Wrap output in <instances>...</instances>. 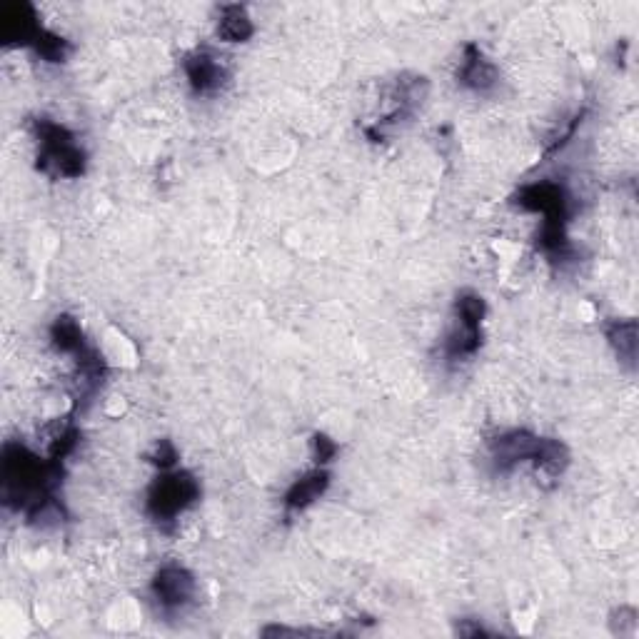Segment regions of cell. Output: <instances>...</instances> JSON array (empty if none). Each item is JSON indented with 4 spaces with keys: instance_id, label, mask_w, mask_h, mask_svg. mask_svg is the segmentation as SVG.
I'll use <instances>...</instances> for the list:
<instances>
[{
    "instance_id": "14",
    "label": "cell",
    "mask_w": 639,
    "mask_h": 639,
    "mask_svg": "<svg viewBox=\"0 0 639 639\" xmlns=\"http://www.w3.org/2000/svg\"><path fill=\"white\" fill-rule=\"evenodd\" d=\"M33 50L38 53L40 60H45V63H65V58L70 55L73 45H70L63 35L43 28V33H40L38 40L33 43Z\"/></svg>"
},
{
    "instance_id": "15",
    "label": "cell",
    "mask_w": 639,
    "mask_h": 639,
    "mask_svg": "<svg viewBox=\"0 0 639 639\" xmlns=\"http://www.w3.org/2000/svg\"><path fill=\"white\" fill-rule=\"evenodd\" d=\"M585 115H587V110L580 108L575 115H572L570 120H567L565 125H560V128H557L555 133H552L550 138H547L545 153H542V158L552 160L557 153H562V150H565L567 145H570V140L575 138L577 128H580V125H582V120H585Z\"/></svg>"
},
{
    "instance_id": "5",
    "label": "cell",
    "mask_w": 639,
    "mask_h": 639,
    "mask_svg": "<svg viewBox=\"0 0 639 639\" xmlns=\"http://www.w3.org/2000/svg\"><path fill=\"white\" fill-rule=\"evenodd\" d=\"M150 592L165 612H178L195 600L198 582L188 567L163 565L150 582Z\"/></svg>"
},
{
    "instance_id": "2",
    "label": "cell",
    "mask_w": 639,
    "mask_h": 639,
    "mask_svg": "<svg viewBox=\"0 0 639 639\" xmlns=\"http://www.w3.org/2000/svg\"><path fill=\"white\" fill-rule=\"evenodd\" d=\"M33 138L38 143V170L50 178L75 180L85 173L88 155L80 148L75 135L65 125L48 118H35L30 123Z\"/></svg>"
},
{
    "instance_id": "4",
    "label": "cell",
    "mask_w": 639,
    "mask_h": 639,
    "mask_svg": "<svg viewBox=\"0 0 639 639\" xmlns=\"http://www.w3.org/2000/svg\"><path fill=\"white\" fill-rule=\"evenodd\" d=\"M542 440L545 437L517 427V430H505L492 437V440H487V450H490V460L495 470L505 475V472H512L517 465H522V462L535 465L537 455L542 450Z\"/></svg>"
},
{
    "instance_id": "7",
    "label": "cell",
    "mask_w": 639,
    "mask_h": 639,
    "mask_svg": "<svg viewBox=\"0 0 639 639\" xmlns=\"http://www.w3.org/2000/svg\"><path fill=\"white\" fill-rule=\"evenodd\" d=\"M40 33H43V23H40L33 5H5L3 13H0V38H3V45H28V48H33Z\"/></svg>"
},
{
    "instance_id": "19",
    "label": "cell",
    "mask_w": 639,
    "mask_h": 639,
    "mask_svg": "<svg viewBox=\"0 0 639 639\" xmlns=\"http://www.w3.org/2000/svg\"><path fill=\"white\" fill-rule=\"evenodd\" d=\"M457 635L460 637H482V635H490L482 625L472 622V625H457Z\"/></svg>"
},
{
    "instance_id": "9",
    "label": "cell",
    "mask_w": 639,
    "mask_h": 639,
    "mask_svg": "<svg viewBox=\"0 0 639 639\" xmlns=\"http://www.w3.org/2000/svg\"><path fill=\"white\" fill-rule=\"evenodd\" d=\"M327 487H330V472H327L325 467H315V470H310L308 475L298 477V480L288 487V492H285L283 497L285 512H288V515H295V512L308 510L310 505H315V502L325 495Z\"/></svg>"
},
{
    "instance_id": "12",
    "label": "cell",
    "mask_w": 639,
    "mask_h": 639,
    "mask_svg": "<svg viewBox=\"0 0 639 639\" xmlns=\"http://www.w3.org/2000/svg\"><path fill=\"white\" fill-rule=\"evenodd\" d=\"M253 35H255V25L245 5L230 3L220 8V20H218L220 40H225V43H248Z\"/></svg>"
},
{
    "instance_id": "11",
    "label": "cell",
    "mask_w": 639,
    "mask_h": 639,
    "mask_svg": "<svg viewBox=\"0 0 639 639\" xmlns=\"http://www.w3.org/2000/svg\"><path fill=\"white\" fill-rule=\"evenodd\" d=\"M482 347V325L480 322H465L455 318V327L445 340V357L450 362H460L472 357Z\"/></svg>"
},
{
    "instance_id": "6",
    "label": "cell",
    "mask_w": 639,
    "mask_h": 639,
    "mask_svg": "<svg viewBox=\"0 0 639 639\" xmlns=\"http://www.w3.org/2000/svg\"><path fill=\"white\" fill-rule=\"evenodd\" d=\"M183 70H185V78H188L190 90H193V95H198V98L220 93L223 85L228 83L230 78L223 60H220L218 55L208 48H195L193 53L185 55Z\"/></svg>"
},
{
    "instance_id": "1",
    "label": "cell",
    "mask_w": 639,
    "mask_h": 639,
    "mask_svg": "<svg viewBox=\"0 0 639 639\" xmlns=\"http://www.w3.org/2000/svg\"><path fill=\"white\" fill-rule=\"evenodd\" d=\"M515 205H520L527 213H540L542 228L537 235L540 250L555 263H567L575 258L567 223H570V195L565 185L555 180H537V183L522 185L515 193Z\"/></svg>"
},
{
    "instance_id": "13",
    "label": "cell",
    "mask_w": 639,
    "mask_h": 639,
    "mask_svg": "<svg viewBox=\"0 0 639 639\" xmlns=\"http://www.w3.org/2000/svg\"><path fill=\"white\" fill-rule=\"evenodd\" d=\"M50 342H53L55 350L63 352V355H75V352H80L88 345L80 322L75 320L73 315L65 313L58 315V318L53 320V325H50Z\"/></svg>"
},
{
    "instance_id": "18",
    "label": "cell",
    "mask_w": 639,
    "mask_h": 639,
    "mask_svg": "<svg viewBox=\"0 0 639 639\" xmlns=\"http://www.w3.org/2000/svg\"><path fill=\"white\" fill-rule=\"evenodd\" d=\"M615 617H620V627H612V632L620 637H630L637 632V610L635 607H620L615 612Z\"/></svg>"
},
{
    "instance_id": "3",
    "label": "cell",
    "mask_w": 639,
    "mask_h": 639,
    "mask_svg": "<svg viewBox=\"0 0 639 639\" xmlns=\"http://www.w3.org/2000/svg\"><path fill=\"white\" fill-rule=\"evenodd\" d=\"M200 500V482L188 470H165L160 472L148 487L145 497V512L150 520L163 530L178 522L183 512H188Z\"/></svg>"
},
{
    "instance_id": "16",
    "label": "cell",
    "mask_w": 639,
    "mask_h": 639,
    "mask_svg": "<svg viewBox=\"0 0 639 639\" xmlns=\"http://www.w3.org/2000/svg\"><path fill=\"white\" fill-rule=\"evenodd\" d=\"M337 452H340V447H337L335 440H330V437H327L325 432H315V435H313V460H315V465H318V467L330 465V462L337 457Z\"/></svg>"
},
{
    "instance_id": "8",
    "label": "cell",
    "mask_w": 639,
    "mask_h": 639,
    "mask_svg": "<svg viewBox=\"0 0 639 639\" xmlns=\"http://www.w3.org/2000/svg\"><path fill=\"white\" fill-rule=\"evenodd\" d=\"M500 80V70L497 65L482 53L477 43H467L462 48V63L457 68V83L462 88L472 90V93H490Z\"/></svg>"
},
{
    "instance_id": "10",
    "label": "cell",
    "mask_w": 639,
    "mask_h": 639,
    "mask_svg": "<svg viewBox=\"0 0 639 639\" xmlns=\"http://www.w3.org/2000/svg\"><path fill=\"white\" fill-rule=\"evenodd\" d=\"M607 340H610L612 350H615L617 360L627 367L630 372H635L637 367V350H639V330L637 320H612L605 330Z\"/></svg>"
},
{
    "instance_id": "17",
    "label": "cell",
    "mask_w": 639,
    "mask_h": 639,
    "mask_svg": "<svg viewBox=\"0 0 639 639\" xmlns=\"http://www.w3.org/2000/svg\"><path fill=\"white\" fill-rule=\"evenodd\" d=\"M148 460L153 462L160 472L175 470V465H178V450H175V445L170 440H160L158 445H155V452L148 457Z\"/></svg>"
}]
</instances>
